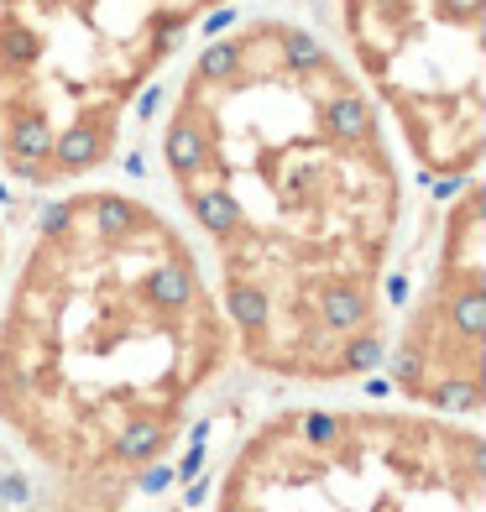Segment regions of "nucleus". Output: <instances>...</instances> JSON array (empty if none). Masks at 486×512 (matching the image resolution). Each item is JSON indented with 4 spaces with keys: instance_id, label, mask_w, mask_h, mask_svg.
Returning a JSON list of instances; mask_svg holds the SVG:
<instances>
[{
    "instance_id": "nucleus-1",
    "label": "nucleus",
    "mask_w": 486,
    "mask_h": 512,
    "mask_svg": "<svg viewBox=\"0 0 486 512\" xmlns=\"http://www.w3.org/2000/svg\"><path fill=\"white\" fill-rule=\"evenodd\" d=\"M162 178L236 335V361L345 387L387 345L403 152L335 42L277 11L220 27L157 126Z\"/></svg>"
},
{
    "instance_id": "nucleus-7",
    "label": "nucleus",
    "mask_w": 486,
    "mask_h": 512,
    "mask_svg": "<svg viewBox=\"0 0 486 512\" xmlns=\"http://www.w3.org/2000/svg\"><path fill=\"white\" fill-rule=\"evenodd\" d=\"M0 277H6V220H0Z\"/></svg>"
},
{
    "instance_id": "nucleus-3",
    "label": "nucleus",
    "mask_w": 486,
    "mask_h": 512,
    "mask_svg": "<svg viewBox=\"0 0 486 512\" xmlns=\"http://www.w3.org/2000/svg\"><path fill=\"white\" fill-rule=\"evenodd\" d=\"M236 0H0V173L32 194L110 168L157 74Z\"/></svg>"
},
{
    "instance_id": "nucleus-4",
    "label": "nucleus",
    "mask_w": 486,
    "mask_h": 512,
    "mask_svg": "<svg viewBox=\"0 0 486 512\" xmlns=\"http://www.w3.org/2000/svg\"><path fill=\"white\" fill-rule=\"evenodd\" d=\"M210 512H486V434L413 403H288L230 450Z\"/></svg>"
},
{
    "instance_id": "nucleus-6",
    "label": "nucleus",
    "mask_w": 486,
    "mask_h": 512,
    "mask_svg": "<svg viewBox=\"0 0 486 512\" xmlns=\"http://www.w3.org/2000/svg\"><path fill=\"white\" fill-rule=\"evenodd\" d=\"M450 189L434 267L377 361L398 403L476 418L486 403V189L476 173Z\"/></svg>"
},
{
    "instance_id": "nucleus-2",
    "label": "nucleus",
    "mask_w": 486,
    "mask_h": 512,
    "mask_svg": "<svg viewBox=\"0 0 486 512\" xmlns=\"http://www.w3.org/2000/svg\"><path fill=\"white\" fill-rule=\"evenodd\" d=\"M53 194L0 277V429L48 476L32 512H126L236 335L168 209L89 178Z\"/></svg>"
},
{
    "instance_id": "nucleus-5",
    "label": "nucleus",
    "mask_w": 486,
    "mask_h": 512,
    "mask_svg": "<svg viewBox=\"0 0 486 512\" xmlns=\"http://www.w3.org/2000/svg\"><path fill=\"white\" fill-rule=\"evenodd\" d=\"M340 53L398 152L429 183H460L486 152V0H335Z\"/></svg>"
}]
</instances>
